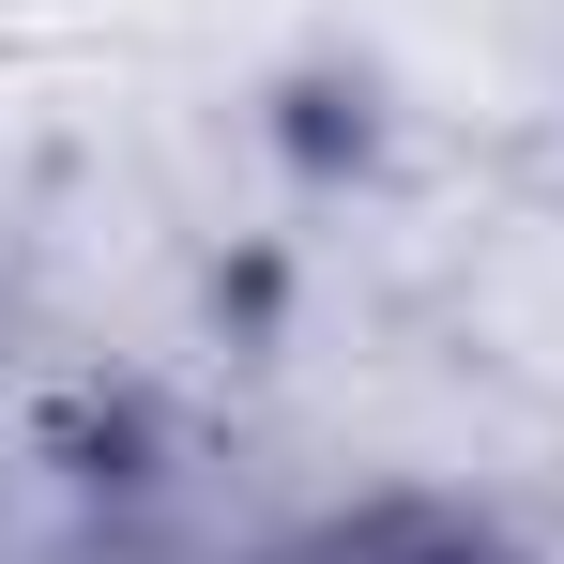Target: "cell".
<instances>
[{"instance_id": "cell-1", "label": "cell", "mask_w": 564, "mask_h": 564, "mask_svg": "<svg viewBox=\"0 0 564 564\" xmlns=\"http://www.w3.org/2000/svg\"><path fill=\"white\" fill-rule=\"evenodd\" d=\"M107 564H275V550H107Z\"/></svg>"}]
</instances>
